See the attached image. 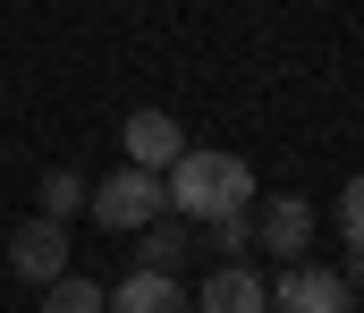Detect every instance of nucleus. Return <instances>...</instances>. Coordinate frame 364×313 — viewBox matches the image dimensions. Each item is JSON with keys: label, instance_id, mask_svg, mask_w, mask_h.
<instances>
[{"label": "nucleus", "instance_id": "obj_5", "mask_svg": "<svg viewBox=\"0 0 364 313\" xmlns=\"http://www.w3.org/2000/svg\"><path fill=\"white\" fill-rule=\"evenodd\" d=\"M9 271L34 280V288L68 280V229H60V220H26V229L9 237Z\"/></svg>", "mask_w": 364, "mask_h": 313}, {"label": "nucleus", "instance_id": "obj_2", "mask_svg": "<svg viewBox=\"0 0 364 313\" xmlns=\"http://www.w3.org/2000/svg\"><path fill=\"white\" fill-rule=\"evenodd\" d=\"M170 212V187L153 178V170H110L102 187H93V220L102 229H153Z\"/></svg>", "mask_w": 364, "mask_h": 313}, {"label": "nucleus", "instance_id": "obj_4", "mask_svg": "<svg viewBox=\"0 0 364 313\" xmlns=\"http://www.w3.org/2000/svg\"><path fill=\"white\" fill-rule=\"evenodd\" d=\"M119 144H127V170H153V178H170V170L186 161V127L170 119V110H136Z\"/></svg>", "mask_w": 364, "mask_h": 313}, {"label": "nucleus", "instance_id": "obj_14", "mask_svg": "<svg viewBox=\"0 0 364 313\" xmlns=\"http://www.w3.org/2000/svg\"><path fill=\"white\" fill-rule=\"evenodd\" d=\"M348 288H364V254H356V271H348Z\"/></svg>", "mask_w": 364, "mask_h": 313}, {"label": "nucleus", "instance_id": "obj_7", "mask_svg": "<svg viewBox=\"0 0 364 313\" xmlns=\"http://www.w3.org/2000/svg\"><path fill=\"white\" fill-rule=\"evenodd\" d=\"M255 237L272 246L279 263H305V246H314V212H305V195H272L263 220H255Z\"/></svg>", "mask_w": 364, "mask_h": 313}, {"label": "nucleus", "instance_id": "obj_8", "mask_svg": "<svg viewBox=\"0 0 364 313\" xmlns=\"http://www.w3.org/2000/svg\"><path fill=\"white\" fill-rule=\"evenodd\" d=\"M110 313H195L178 280H161V271H127L119 288H110Z\"/></svg>", "mask_w": 364, "mask_h": 313}, {"label": "nucleus", "instance_id": "obj_13", "mask_svg": "<svg viewBox=\"0 0 364 313\" xmlns=\"http://www.w3.org/2000/svg\"><path fill=\"white\" fill-rule=\"evenodd\" d=\"M246 237H255V220L237 212V220H212V246H220V263H237L246 254Z\"/></svg>", "mask_w": 364, "mask_h": 313}, {"label": "nucleus", "instance_id": "obj_12", "mask_svg": "<svg viewBox=\"0 0 364 313\" xmlns=\"http://www.w3.org/2000/svg\"><path fill=\"white\" fill-rule=\"evenodd\" d=\"M339 229H348V254H364V178L339 187Z\"/></svg>", "mask_w": 364, "mask_h": 313}, {"label": "nucleus", "instance_id": "obj_9", "mask_svg": "<svg viewBox=\"0 0 364 313\" xmlns=\"http://www.w3.org/2000/svg\"><path fill=\"white\" fill-rule=\"evenodd\" d=\"M178 263H186V229H170V220L136 229V271H161V280H178Z\"/></svg>", "mask_w": 364, "mask_h": 313}, {"label": "nucleus", "instance_id": "obj_1", "mask_svg": "<svg viewBox=\"0 0 364 313\" xmlns=\"http://www.w3.org/2000/svg\"><path fill=\"white\" fill-rule=\"evenodd\" d=\"M170 187V212L178 220H237V212H255V161H237V153H195L186 144V161L161 178Z\"/></svg>", "mask_w": 364, "mask_h": 313}, {"label": "nucleus", "instance_id": "obj_3", "mask_svg": "<svg viewBox=\"0 0 364 313\" xmlns=\"http://www.w3.org/2000/svg\"><path fill=\"white\" fill-rule=\"evenodd\" d=\"M272 313H356L348 271H314V263H288L272 280Z\"/></svg>", "mask_w": 364, "mask_h": 313}, {"label": "nucleus", "instance_id": "obj_6", "mask_svg": "<svg viewBox=\"0 0 364 313\" xmlns=\"http://www.w3.org/2000/svg\"><path fill=\"white\" fill-rule=\"evenodd\" d=\"M195 313H272V280H255L246 263H220L195 288Z\"/></svg>", "mask_w": 364, "mask_h": 313}, {"label": "nucleus", "instance_id": "obj_10", "mask_svg": "<svg viewBox=\"0 0 364 313\" xmlns=\"http://www.w3.org/2000/svg\"><path fill=\"white\" fill-rule=\"evenodd\" d=\"M85 204H93V187L77 178V170H51V178H43V220L68 229V212H85Z\"/></svg>", "mask_w": 364, "mask_h": 313}, {"label": "nucleus", "instance_id": "obj_11", "mask_svg": "<svg viewBox=\"0 0 364 313\" xmlns=\"http://www.w3.org/2000/svg\"><path fill=\"white\" fill-rule=\"evenodd\" d=\"M43 313H110V288H93V280H51V297H43Z\"/></svg>", "mask_w": 364, "mask_h": 313}]
</instances>
